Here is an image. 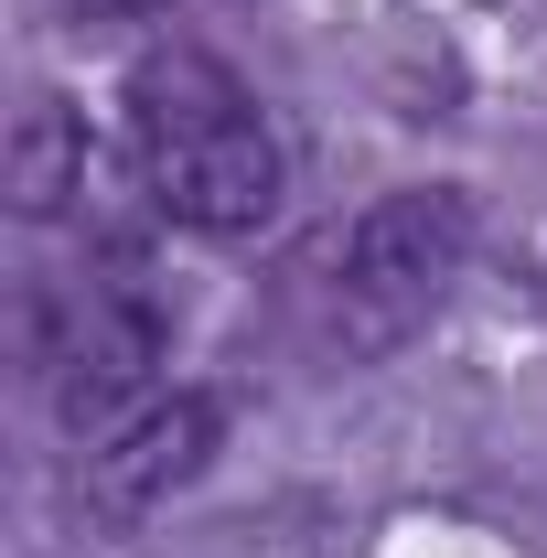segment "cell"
<instances>
[{
    "mask_svg": "<svg viewBox=\"0 0 547 558\" xmlns=\"http://www.w3.org/2000/svg\"><path fill=\"white\" fill-rule=\"evenodd\" d=\"M130 161H139V194L172 215V226H194V236H247V226H269L279 183H290L269 108H258V97L226 75V54H205V44L139 54V75H130Z\"/></svg>",
    "mask_w": 547,
    "mask_h": 558,
    "instance_id": "cell-1",
    "label": "cell"
},
{
    "mask_svg": "<svg viewBox=\"0 0 547 558\" xmlns=\"http://www.w3.org/2000/svg\"><path fill=\"white\" fill-rule=\"evenodd\" d=\"M473 258V205L451 183H409L387 205H365L323 258V301H333V344L343 354H387L440 312V290Z\"/></svg>",
    "mask_w": 547,
    "mask_h": 558,
    "instance_id": "cell-2",
    "label": "cell"
},
{
    "mask_svg": "<svg viewBox=\"0 0 547 558\" xmlns=\"http://www.w3.org/2000/svg\"><path fill=\"white\" fill-rule=\"evenodd\" d=\"M33 365H44L65 429H119L130 398L150 387V365H161V301H150V279H139L130 258H108L97 279L44 290V312H33Z\"/></svg>",
    "mask_w": 547,
    "mask_h": 558,
    "instance_id": "cell-3",
    "label": "cell"
},
{
    "mask_svg": "<svg viewBox=\"0 0 547 558\" xmlns=\"http://www.w3.org/2000/svg\"><path fill=\"white\" fill-rule=\"evenodd\" d=\"M215 440H226V409H215L205 387H172V398H139L119 429H97V451H86V484L108 515H139V505H161V494H183L194 473L215 462Z\"/></svg>",
    "mask_w": 547,
    "mask_h": 558,
    "instance_id": "cell-4",
    "label": "cell"
},
{
    "mask_svg": "<svg viewBox=\"0 0 547 558\" xmlns=\"http://www.w3.org/2000/svg\"><path fill=\"white\" fill-rule=\"evenodd\" d=\"M65 194H86V140H75V119L44 97V108L22 119V150H11V205H22V215H54Z\"/></svg>",
    "mask_w": 547,
    "mask_h": 558,
    "instance_id": "cell-5",
    "label": "cell"
},
{
    "mask_svg": "<svg viewBox=\"0 0 547 558\" xmlns=\"http://www.w3.org/2000/svg\"><path fill=\"white\" fill-rule=\"evenodd\" d=\"M75 22H139V11H161V0H65Z\"/></svg>",
    "mask_w": 547,
    "mask_h": 558,
    "instance_id": "cell-6",
    "label": "cell"
}]
</instances>
